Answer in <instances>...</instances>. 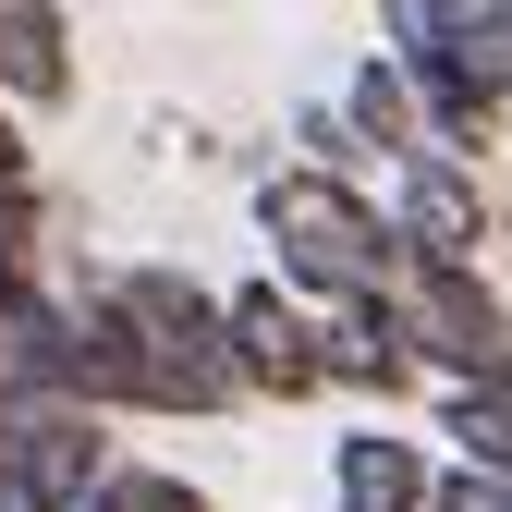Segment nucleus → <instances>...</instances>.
Segmentation results:
<instances>
[{
	"mask_svg": "<svg viewBox=\"0 0 512 512\" xmlns=\"http://www.w3.org/2000/svg\"><path fill=\"white\" fill-rule=\"evenodd\" d=\"M86 317H98V342H110V415H244V378H232V305L196 281V269H171V256H122V269H86L74 281Z\"/></svg>",
	"mask_w": 512,
	"mask_h": 512,
	"instance_id": "obj_1",
	"label": "nucleus"
},
{
	"mask_svg": "<svg viewBox=\"0 0 512 512\" xmlns=\"http://www.w3.org/2000/svg\"><path fill=\"white\" fill-rule=\"evenodd\" d=\"M256 244H269V269H281L305 305L391 293V269H403L391 196H366V171H317V159L256 171Z\"/></svg>",
	"mask_w": 512,
	"mask_h": 512,
	"instance_id": "obj_2",
	"label": "nucleus"
},
{
	"mask_svg": "<svg viewBox=\"0 0 512 512\" xmlns=\"http://www.w3.org/2000/svg\"><path fill=\"white\" fill-rule=\"evenodd\" d=\"M391 305H403V330H415L427 391H500V403H512V305H500L488 269L403 256V269H391Z\"/></svg>",
	"mask_w": 512,
	"mask_h": 512,
	"instance_id": "obj_3",
	"label": "nucleus"
},
{
	"mask_svg": "<svg viewBox=\"0 0 512 512\" xmlns=\"http://www.w3.org/2000/svg\"><path fill=\"white\" fill-rule=\"evenodd\" d=\"M110 415L74 391H0V512H86L110 476Z\"/></svg>",
	"mask_w": 512,
	"mask_h": 512,
	"instance_id": "obj_4",
	"label": "nucleus"
},
{
	"mask_svg": "<svg viewBox=\"0 0 512 512\" xmlns=\"http://www.w3.org/2000/svg\"><path fill=\"white\" fill-rule=\"evenodd\" d=\"M232 305V378H244V403H330V342H317V305L281 281V269H256L220 293Z\"/></svg>",
	"mask_w": 512,
	"mask_h": 512,
	"instance_id": "obj_5",
	"label": "nucleus"
},
{
	"mask_svg": "<svg viewBox=\"0 0 512 512\" xmlns=\"http://www.w3.org/2000/svg\"><path fill=\"white\" fill-rule=\"evenodd\" d=\"M391 232L403 256H452V269H488V244H500V196H488V171L476 159H391Z\"/></svg>",
	"mask_w": 512,
	"mask_h": 512,
	"instance_id": "obj_6",
	"label": "nucleus"
},
{
	"mask_svg": "<svg viewBox=\"0 0 512 512\" xmlns=\"http://www.w3.org/2000/svg\"><path fill=\"white\" fill-rule=\"evenodd\" d=\"M317 342H330V391H354L366 415H391V403L427 391L415 330H403V305H391V293H342V305H317Z\"/></svg>",
	"mask_w": 512,
	"mask_h": 512,
	"instance_id": "obj_7",
	"label": "nucleus"
},
{
	"mask_svg": "<svg viewBox=\"0 0 512 512\" xmlns=\"http://www.w3.org/2000/svg\"><path fill=\"white\" fill-rule=\"evenodd\" d=\"M330 500L342 512H439V452L391 415H354L330 439Z\"/></svg>",
	"mask_w": 512,
	"mask_h": 512,
	"instance_id": "obj_8",
	"label": "nucleus"
},
{
	"mask_svg": "<svg viewBox=\"0 0 512 512\" xmlns=\"http://www.w3.org/2000/svg\"><path fill=\"white\" fill-rule=\"evenodd\" d=\"M0 98L25 122L74 110V13L61 0H0Z\"/></svg>",
	"mask_w": 512,
	"mask_h": 512,
	"instance_id": "obj_9",
	"label": "nucleus"
},
{
	"mask_svg": "<svg viewBox=\"0 0 512 512\" xmlns=\"http://www.w3.org/2000/svg\"><path fill=\"white\" fill-rule=\"evenodd\" d=\"M330 98H342L354 147H366L378 171H391V159H427V110H415V74H403L391 49H354V74H342Z\"/></svg>",
	"mask_w": 512,
	"mask_h": 512,
	"instance_id": "obj_10",
	"label": "nucleus"
},
{
	"mask_svg": "<svg viewBox=\"0 0 512 512\" xmlns=\"http://www.w3.org/2000/svg\"><path fill=\"white\" fill-rule=\"evenodd\" d=\"M427 439H452V464L512 476V403L500 391H427Z\"/></svg>",
	"mask_w": 512,
	"mask_h": 512,
	"instance_id": "obj_11",
	"label": "nucleus"
},
{
	"mask_svg": "<svg viewBox=\"0 0 512 512\" xmlns=\"http://www.w3.org/2000/svg\"><path fill=\"white\" fill-rule=\"evenodd\" d=\"M49 281H61L49 269V196L25 183V196H0V317H25Z\"/></svg>",
	"mask_w": 512,
	"mask_h": 512,
	"instance_id": "obj_12",
	"label": "nucleus"
},
{
	"mask_svg": "<svg viewBox=\"0 0 512 512\" xmlns=\"http://www.w3.org/2000/svg\"><path fill=\"white\" fill-rule=\"evenodd\" d=\"M86 512H220L196 476H171V464H110L98 488H86Z\"/></svg>",
	"mask_w": 512,
	"mask_h": 512,
	"instance_id": "obj_13",
	"label": "nucleus"
},
{
	"mask_svg": "<svg viewBox=\"0 0 512 512\" xmlns=\"http://www.w3.org/2000/svg\"><path fill=\"white\" fill-rule=\"evenodd\" d=\"M293 159H317V171H366V147H354L342 98H305V110H293Z\"/></svg>",
	"mask_w": 512,
	"mask_h": 512,
	"instance_id": "obj_14",
	"label": "nucleus"
},
{
	"mask_svg": "<svg viewBox=\"0 0 512 512\" xmlns=\"http://www.w3.org/2000/svg\"><path fill=\"white\" fill-rule=\"evenodd\" d=\"M439 512H512V476H476V464H439Z\"/></svg>",
	"mask_w": 512,
	"mask_h": 512,
	"instance_id": "obj_15",
	"label": "nucleus"
},
{
	"mask_svg": "<svg viewBox=\"0 0 512 512\" xmlns=\"http://www.w3.org/2000/svg\"><path fill=\"white\" fill-rule=\"evenodd\" d=\"M25 183H37V135H25V110L0 98V196H25Z\"/></svg>",
	"mask_w": 512,
	"mask_h": 512,
	"instance_id": "obj_16",
	"label": "nucleus"
},
{
	"mask_svg": "<svg viewBox=\"0 0 512 512\" xmlns=\"http://www.w3.org/2000/svg\"><path fill=\"white\" fill-rule=\"evenodd\" d=\"M0 391H25V342H13V317H0Z\"/></svg>",
	"mask_w": 512,
	"mask_h": 512,
	"instance_id": "obj_17",
	"label": "nucleus"
}]
</instances>
